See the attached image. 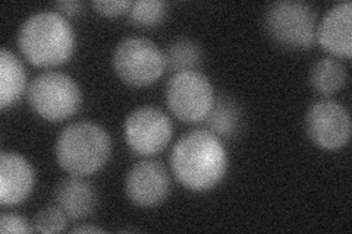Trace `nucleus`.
I'll return each instance as SVG.
<instances>
[{
    "mask_svg": "<svg viewBox=\"0 0 352 234\" xmlns=\"http://www.w3.org/2000/svg\"><path fill=\"white\" fill-rule=\"evenodd\" d=\"M228 152L222 139L207 129L182 135L170 154V169L184 187L192 192L212 191L228 172Z\"/></svg>",
    "mask_w": 352,
    "mask_h": 234,
    "instance_id": "obj_1",
    "label": "nucleus"
},
{
    "mask_svg": "<svg viewBox=\"0 0 352 234\" xmlns=\"http://www.w3.org/2000/svg\"><path fill=\"white\" fill-rule=\"evenodd\" d=\"M18 47L37 68H54L68 62L76 47L71 22L56 10H43L27 18L18 31Z\"/></svg>",
    "mask_w": 352,
    "mask_h": 234,
    "instance_id": "obj_2",
    "label": "nucleus"
},
{
    "mask_svg": "<svg viewBox=\"0 0 352 234\" xmlns=\"http://www.w3.org/2000/svg\"><path fill=\"white\" fill-rule=\"evenodd\" d=\"M56 161L71 176H90L106 165L112 154L110 135L93 121H75L58 137Z\"/></svg>",
    "mask_w": 352,
    "mask_h": 234,
    "instance_id": "obj_3",
    "label": "nucleus"
},
{
    "mask_svg": "<svg viewBox=\"0 0 352 234\" xmlns=\"http://www.w3.org/2000/svg\"><path fill=\"white\" fill-rule=\"evenodd\" d=\"M269 38L286 50H308L316 44L317 14L304 2L272 3L264 15Z\"/></svg>",
    "mask_w": 352,
    "mask_h": 234,
    "instance_id": "obj_4",
    "label": "nucleus"
},
{
    "mask_svg": "<svg viewBox=\"0 0 352 234\" xmlns=\"http://www.w3.org/2000/svg\"><path fill=\"white\" fill-rule=\"evenodd\" d=\"M27 100L41 119L62 121L81 107V91L74 78L62 72H44L28 85Z\"/></svg>",
    "mask_w": 352,
    "mask_h": 234,
    "instance_id": "obj_5",
    "label": "nucleus"
},
{
    "mask_svg": "<svg viewBox=\"0 0 352 234\" xmlns=\"http://www.w3.org/2000/svg\"><path fill=\"white\" fill-rule=\"evenodd\" d=\"M116 76L129 86H148L157 82L166 71L164 54L156 43L144 37L120 41L112 56Z\"/></svg>",
    "mask_w": 352,
    "mask_h": 234,
    "instance_id": "obj_6",
    "label": "nucleus"
},
{
    "mask_svg": "<svg viewBox=\"0 0 352 234\" xmlns=\"http://www.w3.org/2000/svg\"><path fill=\"white\" fill-rule=\"evenodd\" d=\"M214 88L200 71L173 73L166 85V104L185 124H201L214 104Z\"/></svg>",
    "mask_w": 352,
    "mask_h": 234,
    "instance_id": "obj_7",
    "label": "nucleus"
},
{
    "mask_svg": "<svg viewBox=\"0 0 352 234\" xmlns=\"http://www.w3.org/2000/svg\"><path fill=\"white\" fill-rule=\"evenodd\" d=\"M173 135L169 116L157 107L144 106L128 115L124 137L129 150L141 157H153L168 147Z\"/></svg>",
    "mask_w": 352,
    "mask_h": 234,
    "instance_id": "obj_8",
    "label": "nucleus"
},
{
    "mask_svg": "<svg viewBox=\"0 0 352 234\" xmlns=\"http://www.w3.org/2000/svg\"><path fill=\"white\" fill-rule=\"evenodd\" d=\"M305 132L316 147L326 151L344 148L351 138L348 110L335 100H320L307 110Z\"/></svg>",
    "mask_w": 352,
    "mask_h": 234,
    "instance_id": "obj_9",
    "label": "nucleus"
},
{
    "mask_svg": "<svg viewBox=\"0 0 352 234\" xmlns=\"http://www.w3.org/2000/svg\"><path fill=\"white\" fill-rule=\"evenodd\" d=\"M170 179L166 167L157 160L137 163L125 177V194L141 208L157 207L168 199Z\"/></svg>",
    "mask_w": 352,
    "mask_h": 234,
    "instance_id": "obj_10",
    "label": "nucleus"
},
{
    "mask_svg": "<svg viewBox=\"0 0 352 234\" xmlns=\"http://www.w3.org/2000/svg\"><path fill=\"white\" fill-rule=\"evenodd\" d=\"M36 185L32 165L22 155L3 151L0 154V204L14 207L24 202Z\"/></svg>",
    "mask_w": 352,
    "mask_h": 234,
    "instance_id": "obj_11",
    "label": "nucleus"
},
{
    "mask_svg": "<svg viewBox=\"0 0 352 234\" xmlns=\"http://www.w3.org/2000/svg\"><path fill=\"white\" fill-rule=\"evenodd\" d=\"M316 41L333 58L352 56V3L342 2L330 8L317 24Z\"/></svg>",
    "mask_w": 352,
    "mask_h": 234,
    "instance_id": "obj_12",
    "label": "nucleus"
},
{
    "mask_svg": "<svg viewBox=\"0 0 352 234\" xmlns=\"http://www.w3.org/2000/svg\"><path fill=\"white\" fill-rule=\"evenodd\" d=\"M54 204L71 220H84L94 214L98 204V194L91 182L81 176L63 179L54 189Z\"/></svg>",
    "mask_w": 352,
    "mask_h": 234,
    "instance_id": "obj_13",
    "label": "nucleus"
},
{
    "mask_svg": "<svg viewBox=\"0 0 352 234\" xmlns=\"http://www.w3.org/2000/svg\"><path fill=\"white\" fill-rule=\"evenodd\" d=\"M204 129L212 132L217 138H235L244 126V110L228 95H219L210 113L201 121Z\"/></svg>",
    "mask_w": 352,
    "mask_h": 234,
    "instance_id": "obj_14",
    "label": "nucleus"
},
{
    "mask_svg": "<svg viewBox=\"0 0 352 234\" xmlns=\"http://www.w3.org/2000/svg\"><path fill=\"white\" fill-rule=\"evenodd\" d=\"M27 88V71L18 56L8 49L0 51V108L16 104Z\"/></svg>",
    "mask_w": 352,
    "mask_h": 234,
    "instance_id": "obj_15",
    "label": "nucleus"
},
{
    "mask_svg": "<svg viewBox=\"0 0 352 234\" xmlns=\"http://www.w3.org/2000/svg\"><path fill=\"white\" fill-rule=\"evenodd\" d=\"M163 54L166 72L170 73L198 71L204 62V53L200 44L190 38H178L172 41Z\"/></svg>",
    "mask_w": 352,
    "mask_h": 234,
    "instance_id": "obj_16",
    "label": "nucleus"
},
{
    "mask_svg": "<svg viewBox=\"0 0 352 234\" xmlns=\"http://www.w3.org/2000/svg\"><path fill=\"white\" fill-rule=\"evenodd\" d=\"M310 84L322 95H332L346 84L345 66L335 58L317 60L310 69Z\"/></svg>",
    "mask_w": 352,
    "mask_h": 234,
    "instance_id": "obj_17",
    "label": "nucleus"
},
{
    "mask_svg": "<svg viewBox=\"0 0 352 234\" xmlns=\"http://www.w3.org/2000/svg\"><path fill=\"white\" fill-rule=\"evenodd\" d=\"M169 5L162 0H140L132 2L126 12L129 24L138 28H153L166 19Z\"/></svg>",
    "mask_w": 352,
    "mask_h": 234,
    "instance_id": "obj_18",
    "label": "nucleus"
},
{
    "mask_svg": "<svg viewBox=\"0 0 352 234\" xmlns=\"http://www.w3.org/2000/svg\"><path fill=\"white\" fill-rule=\"evenodd\" d=\"M66 226H68V217L58 205L43 208L34 217V230L38 233H60Z\"/></svg>",
    "mask_w": 352,
    "mask_h": 234,
    "instance_id": "obj_19",
    "label": "nucleus"
},
{
    "mask_svg": "<svg viewBox=\"0 0 352 234\" xmlns=\"http://www.w3.org/2000/svg\"><path fill=\"white\" fill-rule=\"evenodd\" d=\"M0 231L3 234H14V233H32L34 227H31V222H28L27 218L18 214L5 213L0 217Z\"/></svg>",
    "mask_w": 352,
    "mask_h": 234,
    "instance_id": "obj_20",
    "label": "nucleus"
},
{
    "mask_svg": "<svg viewBox=\"0 0 352 234\" xmlns=\"http://www.w3.org/2000/svg\"><path fill=\"white\" fill-rule=\"evenodd\" d=\"M132 2H126V0H96L91 3L96 12L102 16L113 18L126 14Z\"/></svg>",
    "mask_w": 352,
    "mask_h": 234,
    "instance_id": "obj_21",
    "label": "nucleus"
},
{
    "mask_svg": "<svg viewBox=\"0 0 352 234\" xmlns=\"http://www.w3.org/2000/svg\"><path fill=\"white\" fill-rule=\"evenodd\" d=\"M54 9L56 12L63 15L65 18H75L82 14L84 3L78 2V0H65V2H56L54 3Z\"/></svg>",
    "mask_w": 352,
    "mask_h": 234,
    "instance_id": "obj_22",
    "label": "nucleus"
},
{
    "mask_svg": "<svg viewBox=\"0 0 352 234\" xmlns=\"http://www.w3.org/2000/svg\"><path fill=\"white\" fill-rule=\"evenodd\" d=\"M72 233H103V230L94 226H81V227L74 229Z\"/></svg>",
    "mask_w": 352,
    "mask_h": 234,
    "instance_id": "obj_23",
    "label": "nucleus"
}]
</instances>
